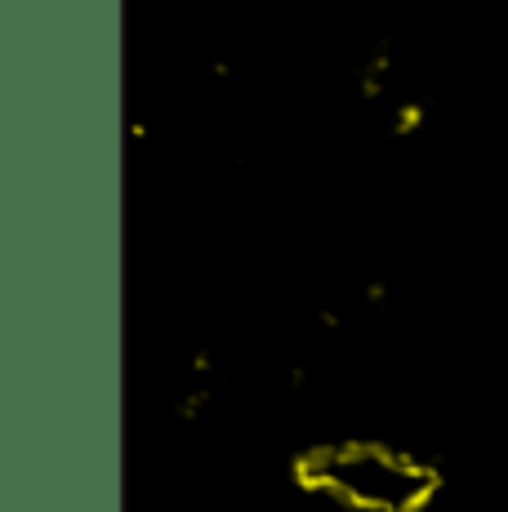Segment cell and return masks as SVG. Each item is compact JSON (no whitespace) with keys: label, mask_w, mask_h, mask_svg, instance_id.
Instances as JSON below:
<instances>
[{"label":"cell","mask_w":508,"mask_h":512,"mask_svg":"<svg viewBox=\"0 0 508 512\" xmlns=\"http://www.w3.org/2000/svg\"><path fill=\"white\" fill-rule=\"evenodd\" d=\"M299 481L348 512H424L437 472L388 441H326L299 459Z\"/></svg>","instance_id":"obj_1"}]
</instances>
